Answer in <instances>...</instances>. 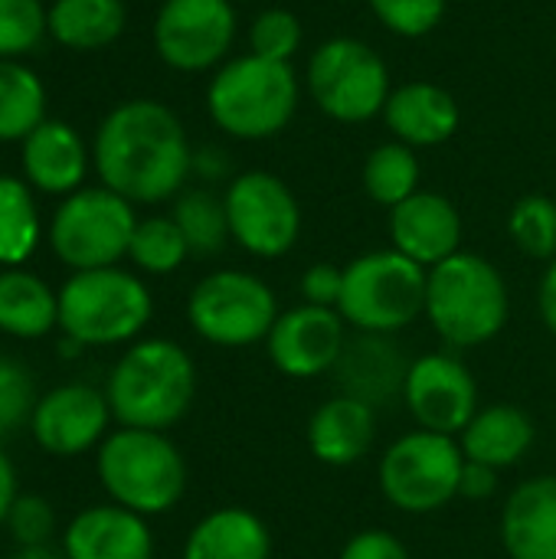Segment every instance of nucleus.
Instances as JSON below:
<instances>
[{"label": "nucleus", "mask_w": 556, "mask_h": 559, "mask_svg": "<svg viewBox=\"0 0 556 559\" xmlns=\"http://www.w3.org/2000/svg\"><path fill=\"white\" fill-rule=\"evenodd\" d=\"M95 170L128 203H161L184 190L193 170V151L180 118L167 105L134 98L102 121Z\"/></svg>", "instance_id": "1"}, {"label": "nucleus", "mask_w": 556, "mask_h": 559, "mask_svg": "<svg viewBox=\"0 0 556 559\" xmlns=\"http://www.w3.org/2000/svg\"><path fill=\"white\" fill-rule=\"evenodd\" d=\"M111 419L125 429L164 432L177 426L197 396L193 357L167 337L138 341L115 364L105 386Z\"/></svg>", "instance_id": "2"}, {"label": "nucleus", "mask_w": 556, "mask_h": 559, "mask_svg": "<svg viewBox=\"0 0 556 559\" xmlns=\"http://www.w3.org/2000/svg\"><path fill=\"white\" fill-rule=\"evenodd\" d=\"M511 314V292L495 262L475 252H456L452 259L426 272V321L452 350H472L495 341Z\"/></svg>", "instance_id": "3"}, {"label": "nucleus", "mask_w": 556, "mask_h": 559, "mask_svg": "<svg viewBox=\"0 0 556 559\" xmlns=\"http://www.w3.org/2000/svg\"><path fill=\"white\" fill-rule=\"evenodd\" d=\"M298 75L292 62H272L256 52L226 59L206 85L213 124L236 141H269L282 134L298 111Z\"/></svg>", "instance_id": "4"}, {"label": "nucleus", "mask_w": 556, "mask_h": 559, "mask_svg": "<svg viewBox=\"0 0 556 559\" xmlns=\"http://www.w3.org/2000/svg\"><path fill=\"white\" fill-rule=\"evenodd\" d=\"M98 481L111 504L154 518L180 504L187 491V462L164 432L121 426L98 449Z\"/></svg>", "instance_id": "5"}, {"label": "nucleus", "mask_w": 556, "mask_h": 559, "mask_svg": "<svg viewBox=\"0 0 556 559\" xmlns=\"http://www.w3.org/2000/svg\"><path fill=\"white\" fill-rule=\"evenodd\" d=\"M338 314L360 334H400L426 314V269L397 249H374L344 265Z\"/></svg>", "instance_id": "6"}, {"label": "nucleus", "mask_w": 556, "mask_h": 559, "mask_svg": "<svg viewBox=\"0 0 556 559\" xmlns=\"http://www.w3.org/2000/svg\"><path fill=\"white\" fill-rule=\"evenodd\" d=\"M151 314L147 285L118 265L75 272L59 292V328L75 344H125L147 328Z\"/></svg>", "instance_id": "7"}, {"label": "nucleus", "mask_w": 556, "mask_h": 559, "mask_svg": "<svg viewBox=\"0 0 556 559\" xmlns=\"http://www.w3.org/2000/svg\"><path fill=\"white\" fill-rule=\"evenodd\" d=\"M465 455L456 436L413 429L387 445L377 465L380 495L400 514H436L459 498Z\"/></svg>", "instance_id": "8"}, {"label": "nucleus", "mask_w": 556, "mask_h": 559, "mask_svg": "<svg viewBox=\"0 0 556 559\" xmlns=\"http://www.w3.org/2000/svg\"><path fill=\"white\" fill-rule=\"evenodd\" d=\"M305 85L315 105L341 124H364L383 115L393 92L390 69L357 36H331L308 56Z\"/></svg>", "instance_id": "9"}, {"label": "nucleus", "mask_w": 556, "mask_h": 559, "mask_svg": "<svg viewBox=\"0 0 556 559\" xmlns=\"http://www.w3.org/2000/svg\"><path fill=\"white\" fill-rule=\"evenodd\" d=\"M279 314L282 311L272 285L242 269L210 272L187 298V321L197 337L226 350L265 344Z\"/></svg>", "instance_id": "10"}, {"label": "nucleus", "mask_w": 556, "mask_h": 559, "mask_svg": "<svg viewBox=\"0 0 556 559\" xmlns=\"http://www.w3.org/2000/svg\"><path fill=\"white\" fill-rule=\"evenodd\" d=\"M134 210L108 187H88L69 193L49 226L52 252L75 272L108 269L128 255L134 236Z\"/></svg>", "instance_id": "11"}, {"label": "nucleus", "mask_w": 556, "mask_h": 559, "mask_svg": "<svg viewBox=\"0 0 556 559\" xmlns=\"http://www.w3.org/2000/svg\"><path fill=\"white\" fill-rule=\"evenodd\" d=\"M233 242L256 259H282L301 236V206L292 187L269 170L236 174L223 193Z\"/></svg>", "instance_id": "12"}, {"label": "nucleus", "mask_w": 556, "mask_h": 559, "mask_svg": "<svg viewBox=\"0 0 556 559\" xmlns=\"http://www.w3.org/2000/svg\"><path fill=\"white\" fill-rule=\"evenodd\" d=\"M236 43L233 0H164L154 20V49L177 72L220 69Z\"/></svg>", "instance_id": "13"}, {"label": "nucleus", "mask_w": 556, "mask_h": 559, "mask_svg": "<svg viewBox=\"0 0 556 559\" xmlns=\"http://www.w3.org/2000/svg\"><path fill=\"white\" fill-rule=\"evenodd\" d=\"M403 403L419 429L462 436L478 406V383L472 370L449 350L423 354L410 364L403 383Z\"/></svg>", "instance_id": "14"}, {"label": "nucleus", "mask_w": 556, "mask_h": 559, "mask_svg": "<svg viewBox=\"0 0 556 559\" xmlns=\"http://www.w3.org/2000/svg\"><path fill=\"white\" fill-rule=\"evenodd\" d=\"M347 337V321L334 308L301 301L279 314L265 337V354L282 377L315 380L321 373H334Z\"/></svg>", "instance_id": "15"}, {"label": "nucleus", "mask_w": 556, "mask_h": 559, "mask_svg": "<svg viewBox=\"0 0 556 559\" xmlns=\"http://www.w3.org/2000/svg\"><path fill=\"white\" fill-rule=\"evenodd\" d=\"M108 419L111 406L105 393L85 383H69L36 400L29 429L43 452L56 459H72L102 442Z\"/></svg>", "instance_id": "16"}, {"label": "nucleus", "mask_w": 556, "mask_h": 559, "mask_svg": "<svg viewBox=\"0 0 556 559\" xmlns=\"http://www.w3.org/2000/svg\"><path fill=\"white\" fill-rule=\"evenodd\" d=\"M387 229L390 249L403 252L426 272L462 252V213L449 197L436 190H419L400 206H393Z\"/></svg>", "instance_id": "17"}, {"label": "nucleus", "mask_w": 556, "mask_h": 559, "mask_svg": "<svg viewBox=\"0 0 556 559\" xmlns=\"http://www.w3.org/2000/svg\"><path fill=\"white\" fill-rule=\"evenodd\" d=\"M410 364L413 360H406L403 347L390 334L357 331V337H347V347L334 367V380L344 396H354L377 409L403 396Z\"/></svg>", "instance_id": "18"}, {"label": "nucleus", "mask_w": 556, "mask_h": 559, "mask_svg": "<svg viewBox=\"0 0 556 559\" xmlns=\"http://www.w3.org/2000/svg\"><path fill=\"white\" fill-rule=\"evenodd\" d=\"M383 121H387L393 141H400L413 151H426V147L446 144L459 131L462 111L449 88L416 79V82H403L390 92Z\"/></svg>", "instance_id": "19"}, {"label": "nucleus", "mask_w": 556, "mask_h": 559, "mask_svg": "<svg viewBox=\"0 0 556 559\" xmlns=\"http://www.w3.org/2000/svg\"><path fill=\"white\" fill-rule=\"evenodd\" d=\"M308 452L328 468H351L364 462L377 439V409L354 400V396H331L324 400L305 429Z\"/></svg>", "instance_id": "20"}, {"label": "nucleus", "mask_w": 556, "mask_h": 559, "mask_svg": "<svg viewBox=\"0 0 556 559\" xmlns=\"http://www.w3.org/2000/svg\"><path fill=\"white\" fill-rule=\"evenodd\" d=\"M62 547L69 559H154L147 521L121 504H98L75 514Z\"/></svg>", "instance_id": "21"}, {"label": "nucleus", "mask_w": 556, "mask_h": 559, "mask_svg": "<svg viewBox=\"0 0 556 559\" xmlns=\"http://www.w3.org/2000/svg\"><path fill=\"white\" fill-rule=\"evenodd\" d=\"M508 559H556V475L521 481L501 508Z\"/></svg>", "instance_id": "22"}, {"label": "nucleus", "mask_w": 556, "mask_h": 559, "mask_svg": "<svg viewBox=\"0 0 556 559\" xmlns=\"http://www.w3.org/2000/svg\"><path fill=\"white\" fill-rule=\"evenodd\" d=\"M534 439H537L534 419L521 406L495 403V406H482L472 416V423L459 436V445L469 462L505 472L514 468L531 452Z\"/></svg>", "instance_id": "23"}, {"label": "nucleus", "mask_w": 556, "mask_h": 559, "mask_svg": "<svg viewBox=\"0 0 556 559\" xmlns=\"http://www.w3.org/2000/svg\"><path fill=\"white\" fill-rule=\"evenodd\" d=\"M184 559H272V534L249 508H216L187 534Z\"/></svg>", "instance_id": "24"}, {"label": "nucleus", "mask_w": 556, "mask_h": 559, "mask_svg": "<svg viewBox=\"0 0 556 559\" xmlns=\"http://www.w3.org/2000/svg\"><path fill=\"white\" fill-rule=\"evenodd\" d=\"M85 164L82 138L62 121H43L23 138V170L43 193H75Z\"/></svg>", "instance_id": "25"}, {"label": "nucleus", "mask_w": 556, "mask_h": 559, "mask_svg": "<svg viewBox=\"0 0 556 559\" xmlns=\"http://www.w3.org/2000/svg\"><path fill=\"white\" fill-rule=\"evenodd\" d=\"M59 324V295L29 272H0V331L10 337H43Z\"/></svg>", "instance_id": "26"}, {"label": "nucleus", "mask_w": 556, "mask_h": 559, "mask_svg": "<svg viewBox=\"0 0 556 559\" xmlns=\"http://www.w3.org/2000/svg\"><path fill=\"white\" fill-rule=\"evenodd\" d=\"M125 29L121 0H56L49 10V33L69 49H102Z\"/></svg>", "instance_id": "27"}, {"label": "nucleus", "mask_w": 556, "mask_h": 559, "mask_svg": "<svg viewBox=\"0 0 556 559\" xmlns=\"http://www.w3.org/2000/svg\"><path fill=\"white\" fill-rule=\"evenodd\" d=\"M360 180H364V193L377 206L393 210L413 193H419V180H423L419 154L400 141H383L367 154Z\"/></svg>", "instance_id": "28"}, {"label": "nucleus", "mask_w": 556, "mask_h": 559, "mask_svg": "<svg viewBox=\"0 0 556 559\" xmlns=\"http://www.w3.org/2000/svg\"><path fill=\"white\" fill-rule=\"evenodd\" d=\"M43 82L20 62L0 59V141L26 138L46 118Z\"/></svg>", "instance_id": "29"}, {"label": "nucleus", "mask_w": 556, "mask_h": 559, "mask_svg": "<svg viewBox=\"0 0 556 559\" xmlns=\"http://www.w3.org/2000/svg\"><path fill=\"white\" fill-rule=\"evenodd\" d=\"M174 223L180 226L193 255H216L233 239L226 203L210 190H187L174 203Z\"/></svg>", "instance_id": "30"}, {"label": "nucleus", "mask_w": 556, "mask_h": 559, "mask_svg": "<svg viewBox=\"0 0 556 559\" xmlns=\"http://www.w3.org/2000/svg\"><path fill=\"white\" fill-rule=\"evenodd\" d=\"M36 239L39 216L29 190L13 177H0V262L20 265L36 249Z\"/></svg>", "instance_id": "31"}, {"label": "nucleus", "mask_w": 556, "mask_h": 559, "mask_svg": "<svg viewBox=\"0 0 556 559\" xmlns=\"http://www.w3.org/2000/svg\"><path fill=\"white\" fill-rule=\"evenodd\" d=\"M128 255L147 275H170L187 262L190 246L180 226L174 223V216H147V219H138Z\"/></svg>", "instance_id": "32"}, {"label": "nucleus", "mask_w": 556, "mask_h": 559, "mask_svg": "<svg viewBox=\"0 0 556 559\" xmlns=\"http://www.w3.org/2000/svg\"><path fill=\"white\" fill-rule=\"evenodd\" d=\"M508 236L521 255L537 262L556 259V200L544 193L521 197L508 213Z\"/></svg>", "instance_id": "33"}, {"label": "nucleus", "mask_w": 556, "mask_h": 559, "mask_svg": "<svg viewBox=\"0 0 556 559\" xmlns=\"http://www.w3.org/2000/svg\"><path fill=\"white\" fill-rule=\"evenodd\" d=\"M301 39H305L301 20L285 7L262 10L249 26V52L272 62H292L295 52L301 49Z\"/></svg>", "instance_id": "34"}, {"label": "nucleus", "mask_w": 556, "mask_h": 559, "mask_svg": "<svg viewBox=\"0 0 556 559\" xmlns=\"http://www.w3.org/2000/svg\"><path fill=\"white\" fill-rule=\"evenodd\" d=\"M49 29V13L39 0H0V59L36 49Z\"/></svg>", "instance_id": "35"}, {"label": "nucleus", "mask_w": 556, "mask_h": 559, "mask_svg": "<svg viewBox=\"0 0 556 559\" xmlns=\"http://www.w3.org/2000/svg\"><path fill=\"white\" fill-rule=\"evenodd\" d=\"M367 3L380 20V26L403 39L429 36L442 23L449 7V0H367Z\"/></svg>", "instance_id": "36"}, {"label": "nucleus", "mask_w": 556, "mask_h": 559, "mask_svg": "<svg viewBox=\"0 0 556 559\" xmlns=\"http://www.w3.org/2000/svg\"><path fill=\"white\" fill-rule=\"evenodd\" d=\"M33 373L10 357H0V436L13 432L26 419H33Z\"/></svg>", "instance_id": "37"}, {"label": "nucleus", "mask_w": 556, "mask_h": 559, "mask_svg": "<svg viewBox=\"0 0 556 559\" xmlns=\"http://www.w3.org/2000/svg\"><path fill=\"white\" fill-rule=\"evenodd\" d=\"M7 524H10L13 540H20L23 547H46V540L56 527V518L43 498H16Z\"/></svg>", "instance_id": "38"}, {"label": "nucleus", "mask_w": 556, "mask_h": 559, "mask_svg": "<svg viewBox=\"0 0 556 559\" xmlns=\"http://www.w3.org/2000/svg\"><path fill=\"white\" fill-rule=\"evenodd\" d=\"M341 288H344V269L334 265V262L308 265L305 275H301V285H298L305 305L334 308V311H338V301H341Z\"/></svg>", "instance_id": "39"}, {"label": "nucleus", "mask_w": 556, "mask_h": 559, "mask_svg": "<svg viewBox=\"0 0 556 559\" xmlns=\"http://www.w3.org/2000/svg\"><path fill=\"white\" fill-rule=\"evenodd\" d=\"M338 559H410V550L403 547V540L383 527H367L357 531L344 547Z\"/></svg>", "instance_id": "40"}, {"label": "nucleus", "mask_w": 556, "mask_h": 559, "mask_svg": "<svg viewBox=\"0 0 556 559\" xmlns=\"http://www.w3.org/2000/svg\"><path fill=\"white\" fill-rule=\"evenodd\" d=\"M498 475H501L498 468H488V465H478V462H469L465 459L462 481H459V498H469V501H488V498H495Z\"/></svg>", "instance_id": "41"}, {"label": "nucleus", "mask_w": 556, "mask_h": 559, "mask_svg": "<svg viewBox=\"0 0 556 559\" xmlns=\"http://www.w3.org/2000/svg\"><path fill=\"white\" fill-rule=\"evenodd\" d=\"M537 311H541L544 328L556 337V259L547 262V269L541 275V285H537Z\"/></svg>", "instance_id": "42"}, {"label": "nucleus", "mask_w": 556, "mask_h": 559, "mask_svg": "<svg viewBox=\"0 0 556 559\" xmlns=\"http://www.w3.org/2000/svg\"><path fill=\"white\" fill-rule=\"evenodd\" d=\"M13 504H16V472H13L10 459L0 452V524H7Z\"/></svg>", "instance_id": "43"}, {"label": "nucleus", "mask_w": 556, "mask_h": 559, "mask_svg": "<svg viewBox=\"0 0 556 559\" xmlns=\"http://www.w3.org/2000/svg\"><path fill=\"white\" fill-rule=\"evenodd\" d=\"M13 559H69V557H62V554H52L49 547H23L20 554Z\"/></svg>", "instance_id": "44"}, {"label": "nucleus", "mask_w": 556, "mask_h": 559, "mask_svg": "<svg viewBox=\"0 0 556 559\" xmlns=\"http://www.w3.org/2000/svg\"><path fill=\"white\" fill-rule=\"evenodd\" d=\"M233 3H246V0H233Z\"/></svg>", "instance_id": "45"}]
</instances>
